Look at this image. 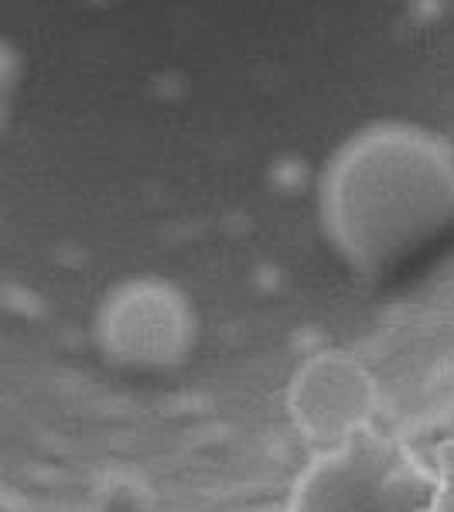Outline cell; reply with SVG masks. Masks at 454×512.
<instances>
[{
  "label": "cell",
  "mask_w": 454,
  "mask_h": 512,
  "mask_svg": "<svg viewBox=\"0 0 454 512\" xmlns=\"http://www.w3.org/2000/svg\"><path fill=\"white\" fill-rule=\"evenodd\" d=\"M414 512H431V509H414Z\"/></svg>",
  "instance_id": "cell-2"
},
{
  "label": "cell",
  "mask_w": 454,
  "mask_h": 512,
  "mask_svg": "<svg viewBox=\"0 0 454 512\" xmlns=\"http://www.w3.org/2000/svg\"><path fill=\"white\" fill-rule=\"evenodd\" d=\"M437 465H441V482H437L431 512H454V444L437 448Z\"/></svg>",
  "instance_id": "cell-1"
}]
</instances>
